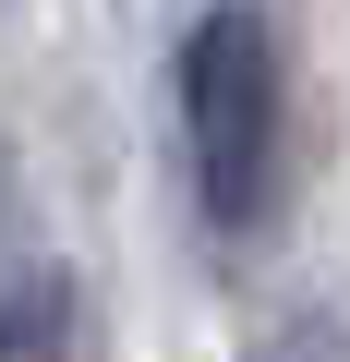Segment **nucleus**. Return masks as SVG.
Instances as JSON below:
<instances>
[{
	"mask_svg": "<svg viewBox=\"0 0 350 362\" xmlns=\"http://www.w3.org/2000/svg\"><path fill=\"white\" fill-rule=\"evenodd\" d=\"M0 181H13V169H0Z\"/></svg>",
	"mask_w": 350,
	"mask_h": 362,
	"instance_id": "4",
	"label": "nucleus"
},
{
	"mask_svg": "<svg viewBox=\"0 0 350 362\" xmlns=\"http://www.w3.org/2000/svg\"><path fill=\"white\" fill-rule=\"evenodd\" d=\"M242 362H350V326H338L326 302H278V314L242 338Z\"/></svg>",
	"mask_w": 350,
	"mask_h": 362,
	"instance_id": "3",
	"label": "nucleus"
},
{
	"mask_svg": "<svg viewBox=\"0 0 350 362\" xmlns=\"http://www.w3.org/2000/svg\"><path fill=\"white\" fill-rule=\"evenodd\" d=\"M73 266L61 254H13L0 266V362H73Z\"/></svg>",
	"mask_w": 350,
	"mask_h": 362,
	"instance_id": "2",
	"label": "nucleus"
},
{
	"mask_svg": "<svg viewBox=\"0 0 350 362\" xmlns=\"http://www.w3.org/2000/svg\"><path fill=\"white\" fill-rule=\"evenodd\" d=\"M169 109H182V169L206 230H254L278 194V37L254 0H206L169 61Z\"/></svg>",
	"mask_w": 350,
	"mask_h": 362,
	"instance_id": "1",
	"label": "nucleus"
}]
</instances>
